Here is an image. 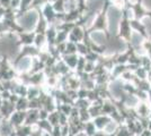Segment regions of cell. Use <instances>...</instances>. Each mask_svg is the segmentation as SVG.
Segmentation results:
<instances>
[{"mask_svg":"<svg viewBox=\"0 0 151 136\" xmlns=\"http://www.w3.org/2000/svg\"><path fill=\"white\" fill-rule=\"evenodd\" d=\"M29 67H31V59H29V58H24L18 64L19 71H27Z\"/></svg>","mask_w":151,"mask_h":136,"instance_id":"obj_2","label":"cell"},{"mask_svg":"<svg viewBox=\"0 0 151 136\" xmlns=\"http://www.w3.org/2000/svg\"><path fill=\"white\" fill-rule=\"evenodd\" d=\"M36 22H37V15L35 12H31V13L26 14L20 18V24H22V26H24L26 30L33 28L36 25Z\"/></svg>","mask_w":151,"mask_h":136,"instance_id":"obj_1","label":"cell"},{"mask_svg":"<svg viewBox=\"0 0 151 136\" xmlns=\"http://www.w3.org/2000/svg\"><path fill=\"white\" fill-rule=\"evenodd\" d=\"M0 134L1 136H8L10 134V127L8 124H2L0 127Z\"/></svg>","mask_w":151,"mask_h":136,"instance_id":"obj_3","label":"cell"}]
</instances>
